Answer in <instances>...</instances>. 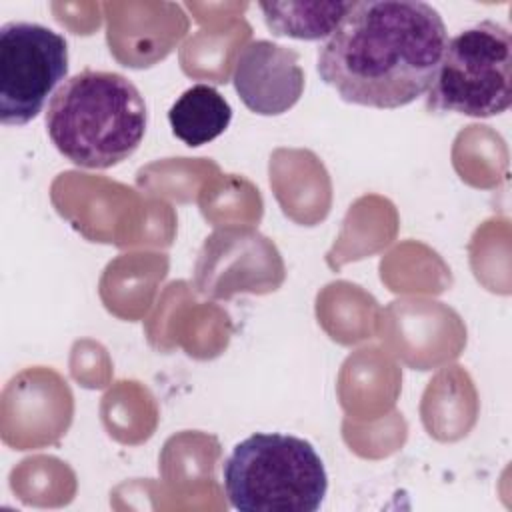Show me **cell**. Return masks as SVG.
<instances>
[{"label": "cell", "mask_w": 512, "mask_h": 512, "mask_svg": "<svg viewBox=\"0 0 512 512\" xmlns=\"http://www.w3.org/2000/svg\"><path fill=\"white\" fill-rule=\"evenodd\" d=\"M446 42V24L432 4L364 0L320 46L316 68L344 102L394 110L428 92Z\"/></svg>", "instance_id": "cell-1"}, {"label": "cell", "mask_w": 512, "mask_h": 512, "mask_svg": "<svg viewBox=\"0 0 512 512\" xmlns=\"http://www.w3.org/2000/svg\"><path fill=\"white\" fill-rule=\"evenodd\" d=\"M148 126L146 102L118 72L86 68L66 78L46 110V132L72 164L104 170L128 160Z\"/></svg>", "instance_id": "cell-2"}, {"label": "cell", "mask_w": 512, "mask_h": 512, "mask_svg": "<svg viewBox=\"0 0 512 512\" xmlns=\"http://www.w3.org/2000/svg\"><path fill=\"white\" fill-rule=\"evenodd\" d=\"M224 490L240 512H316L328 474L316 448L298 436L256 432L222 466Z\"/></svg>", "instance_id": "cell-3"}, {"label": "cell", "mask_w": 512, "mask_h": 512, "mask_svg": "<svg viewBox=\"0 0 512 512\" xmlns=\"http://www.w3.org/2000/svg\"><path fill=\"white\" fill-rule=\"evenodd\" d=\"M512 104V36L494 20H482L448 38L426 110L490 118Z\"/></svg>", "instance_id": "cell-4"}, {"label": "cell", "mask_w": 512, "mask_h": 512, "mask_svg": "<svg viewBox=\"0 0 512 512\" xmlns=\"http://www.w3.org/2000/svg\"><path fill=\"white\" fill-rule=\"evenodd\" d=\"M68 74L66 38L36 22H6L0 28V122L24 126Z\"/></svg>", "instance_id": "cell-5"}, {"label": "cell", "mask_w": 512, "mask_h": 512, "mask_svg": "<svg viewBox=\"0 0 512 512\" xmlns=\"http://www.w3.org/2000/svg\"><path fill=\"white\" fill-rule=\"evenodd\" d=\"M304 80L300 54L270 40L248 42L234 60V90L260 116L288 112L300 100Z\"/></svg>", "instance_id": "cell-6"}, {"label": "cell", "mask_w": 512, "mask_h": 512, "mask_svg": "<svg viewBox=\"0 0 512 512\" xmlns=\"http://www.w3.org/2000/svg\"><path fill=\"white\" fill-rule=\"evenodd\" d=\"M230 120L232 106L208 84L186 88L168 110L172 134L190 148L208 144L224 134Z\"/></svg>", "instance_id": "cell-7"}, {"label": "cell", "mask_w": 512, "mask_h": 512, "mask_svg": "<svg viewBox=\"0 0 512 512\" xmlns=\"http://www.w3.org/2000/svg\"><path fill=\"white\" fill-rule=\"evenodd\" d=\"M354 2H260L258 8L264 16L266 28L274 36L294 40H326L340 26Z\"/></svg>", "instance_id": "cell-8"}]
</instances>
